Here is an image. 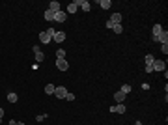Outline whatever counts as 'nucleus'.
<instances>
[{"mask_svg": "<svg viewBox=\"0 0 168 125\" xmlns=\"http://www.w3.org/2000/svg\"><path fill=\"white\" fill-rule=\"evenodd\" d=\"M56 58H58V60L66 58V50H64V49H58V50H56Z\"/></svg>", "mask_w": 168, "mask_h": 125, "instance_id": "obj_20", "label": "nucleus"}, {"mask_svg": "<svg viewBox=\"0 0 168 125\" xmlns=\"http://www.w3.org/2000/svg\"><path fill=\"white\" fill-rule=\"evenodd\" d=\"M17 99H19L17 94H13V92H9V94H8V101H9V103H17Z\"/></svg>", "mask_w": 168, "mask_h": 125, "instance_id": "obj_19", "label": "nucleus"}, {"mask_svg": "<svg viewBox=\"0 0 168 125\" xmlns=\"http://www.w3.org/2000/svg\"><path fill=\"white\" fill-rule=\"evenodd\" d=\"M54 41H56V43H62L64 39H66V32H56V34H54V37H52Z\"/></svg>", "mask_w": 168, "mask_h": 125, "instance_id": "obj_10", "label": "nucleus"}, {"mask_svg": "<svg viewBox=\"0 0 168 125\" xmlns=\"http://www.w3.org/2000/svg\"><path fill=\"white\" fill-rule=\"evenodd\" d=\"M155 62V58H153V54H148L146 56V65H151V63Z\"/></svg>", "mask_w": 168, "mask_h": 125, "instance_id": "obj_21", "label": "nucleus"}, {"mask_svg": "<svg viewBox=\"0 0 168 125\" xmlns=\"http://www.w3.org/2000/svg\"><path fill=\"white\" fill-rule=\"evenodd\" d=\"M99 6H101L103 9H110L112 2H110V0H99Z\"/></svg>", "mask_w": 168, "mask_h": 125, "instance_id": "obj_16", "label": "nucleus"}, {"mask_svg": "<svg viewBox=\"0 0 168 125\" xmlns=\"http://www.w3.org/2000/svg\"><path fill=\"white\" fill-rule=\"evenodd\" d=\"M108 21H112L114 24H119V21H121V13H112Z\"/></svg>", "mask_w": 168, "mask_h": 125, "instance_id": "obj_13", "label": "nucleus"}, {"mask_svg": "<svg viewBox=\"0 0 168 125\" xmlns=\"http://www.w3.org/2000/svg\"><path fill=\"white\" fill-rule=\"evenodd\" d=\"M125 97H127V95H125L123 92H116V94H114V101H116L118 105H119V103H123Z\"/></svg>", "mask_w": 168, "mask_h": 125, "instance_id": "obj_8", "label": "nucleus"}, {"mask_svg": "<svg viewBox=\"0 0 168 125\" xmlns=\"http://www.w3.org/2000/svg\"><path fill=\"white\" fill-rule=\"evenodd\" d=\"M66 99H67V101H75V94H71V92H67Z\"/></svg>", "mask_w": 168, "mask_h": 125, "instance_id": "obj_24", "label": "nucleus"}, {"mask_svg": "<svg viewBox=\"0 0 168 125\" xmlns=\"http://www.w3.org/2000/svg\"><path fill=\"white\" fill-rule=\"evenodd\" d=\"M17 125H24V123H22V121H17Z\"/></svg>", "mask_w": 168, "mask_h": 125, "instance_id": "obj_31", "label": "nucleus"}, {"mask_svg": "<svg viewBox=\"0 0 168 125\" xmlns=\"http://www.w3.org/2000/svg\"><path fill=\"white\" fill-rule=\"evenodd\" d=\"M144 71H146V73H153V67H151V65H146V67H144Z\"/></svg>", "mask_w": 168, "mask_h": 125, "instance_id": "obj_27", "label": "nucleus"}, {"mask_svg": "<svg viewBox=\"0 0 168 125\" xmlns=\"http://www.w3.org/2000/svg\"><path fill=\"white\" fill-rule=\"evenodd\" d=\"M161 52H163V54H168V45H161Z\"/></svg>", "mask_w": 168, "mask_h": 125, "instance_id": "obj_25", "label": "nucleus"}, {"mask_svg": "<svg viewBox=\"0 0 168 125\" xmlns=\"http://www.w3.org/2000/svg\"><path fill=\"white\" fill-rule=\"evenodd\" d=\"M119 92H123V94L127 95L129 92H131V86H129V84H123V86H121V90H119Z\"/></svg>", "mask_w": 168, "mask_h": 125, "instance_id": "obj_23", "label": "nucleus"}, {"mask_svg": "<svg viewBox=\"0 0 168 125\" xmlns=\"http://www.w3.org/2000/svg\"><path fill=\"white\" fill-rule=\"evenodd\" d=\"M54 90H56V86H54V84H47V86H45V94L54 95Z\"/></svg>", "mask_w": 168, "mask_h": 125, "instance_id": "obj_18", "label": "nucleus"}, {"mask_svg": "<svg viewBox=\"0 0 168 125\" xmlns=\"http://www.w3.org/2000/svg\"><path fill=\"white\" fill-rule=\"evenodd\" d=\"M66 21H67V13H66V11L60 9V11L54 13V22H66Z\"/></svg>", "mask_w": 168, "mask_h": 125, "instance_id": "obj_2", "label": "nucleus"}, {"mask_svg": "<svg viewBox=\"0 0 168 125\" xmlns=\"http://www.w3.org/2000/svg\"><path fill=\"white\" fill-rule=\"evenodd\" d=\"M77 8H79V6H77L75 2H71V4L67 6V9H66V13H77Z\"/></svg>", "mask_w": 168, "mask_h": 125, "instance_id": "obj_15", "label": "nucleus"}, {"mask_svg": "<svg viewBox=\"0 0 168 125\" xmlns=\"http://www.w3.org/2000/svg\"><path fill=\"white\" fill-rule=\"evenodd\" d=\"M161 34H163V26H161V24H155L153 26V36L151 37H159Z\"/></svg>", "mask_w": 168, "mask_h": 125, "instance_id": "obj_12", "label": "nucleus"}, {"mask_svg": "<svg viewBox=\"0 0 168 125\" xmlns=\"http://www.w3.org/2000/svg\"><path fill=\"white\" fill-rule=\"evenodd\" d=\"M2 118H4V108H0V123H2Z\"/></svg>", "mask_w": 168, "mask_h": 125, "instance_id": "obj_30", "label": "nucleus"}, {"mask_svg": "<svg viewBox=\"0 0 168 125\" xmlns=\"http://www.w3.org/2000/svg\"><path fill=\"white\" fill-rule=\"evenodd\" d=\"M112 30H114L116 34H121V32H123V26H121V24H114V28H112Z\"/></svg>", "mask_w": 168, "mask_h": 125, "instance_id": "obj_22", "label": "nucleus"}, {"mask_svg": "<svg viewBox=\"0 0 168 125\" xmlns=\"http://www.w3.org/2000/svg\"><path fill=\"white\" fill-rule=\"evenodd\" d=\"M56 67L60 69V71H67V69H69V63H67L66 58H62V60L56 58Z\"/></svg>", "mask_w": 168, "mask_h": 125, "instance_id": "obj_3", "label": "nucleus"}, {"mask_svg": "<svg viewBox=\"0 0 168 125\" xmlns=\"http://www.w3.org/2000/svg\"><path fill=\"white\" fill-rule=\"evenodd\" d=\"M49 9H51V11H54V13H56V11H60V4H58L56 0H52V2H51V4H49Z\"/></svg>", "mask_w": 168, "mask_h": 125, "instance_id": "obj_14", "label": "nucleus"}, {"mask_svg": "<svg viewBox=\"0 0 168 125\" xmlns=\"http://www.w3.org/2000/svg\"><path fill=\"white\" fill-rule=\"evenodd\" d=\"M45 118H49V116H47V114H45V116H37V118H35V121H43Z\"/></svg>", "mask_w": 168, "mask_h": 125, "instance_id": "obj_28", "label": "nucleus"}, {"mask_svg": "<svg viewBox=\"0 0 168 125\" xmlns=\"http://www.w3.org/2000/svg\"><path fill=\"white\" fill-rule=\"evenodd\" d=\"M151 67H153V71H164V67H166V63H164L163 60H155V62L151 63Z\"/></svg>", "mask_w": 168, "mask_h": 125, "instance_id": "obj_4", "label": "nucleus"}, {"mask_svg": "<svg viewBox=\"0 0 168 125\" xmlns=\"http://www.w3.org/2000/svg\"><path fill=\"white\" fill-rule=\"evenodd\" d=\"M32 50H34V54H35V62H43L45 60V54L39 50V47H34Z\"/></svg>", "mask_w": 168, "mask_h": 125, "instance_id": "obj_7", "label": "nucleus"}, {"mask_svg": "<svg viewBox=\"0 0 168 125\" xmlns=\"http://www.w3.org/2000/svg\"><path fill=\"white\" fill-rule=\"evenodd\" d=\"M54 95H56L58 99H66L67 88H66V86H56V90H54Z\"/></svg>", "mask_w": 168, "mask_h": 125, "instance_id": "obj_1", "label": "nucleus"}, {"mask_svg": "<svg viewBox=\"0 0 168 125\" xmlns=\"http://www.w3.org/2000/svg\"><path fill=\"white\" fill-rule=\"evenodd\" d=\"M47 34H49L51 37H54V34H56V30H54V28H49V30H47Z\"/></svg>", "mask_w": 168, "mask_h": 125, "instance_id": "obj_26", "label": "nucleus"}, {"mask_svg": "<svg viewBox=\"0 0 168 125\" xmlns=\"http://www.w3.org/2000/svg\"><path fill=\"white\" fill-rule=\"evenodd\" d=\"M13 125H17V123H13Z\"/></svg>", "mask_w": 168, "mask_h": 125, "instance_id": "obj_32", "label": "nucleus"}, {"mask_svg": "<svg viewBox=\"0 0 168 125\" xmlns=\"http://www.w3.org/2000/svg\"><path fill=\"white\" fill-rule=\"evenodd\" d=\"M108 110H110V112H118V114H123V112L127 110V107H125L123 103H119V105H114V107H110Z\"/></svg>", "mask_w": 168, "mask_h": 125, "instance_id": "obj_5", "label": "nucleus"}, {"mask_svg": "<svg viewBox=\"0 0 168 125\" xmlns=\"http://www.w3.org/2000/svg\"><path fill=\"white\" fill-rule=\"evenodd\" d=\"M39 41L47 45V43H51V41H52V37H51L49 34H47V32H41V34H39Z\"/></svg>", "mask_w": 168, "mask_h": 125, "instance_id": "obj_9", "label": "nucleus"}, {"mask_svg": "<svg viewBox=\"0 0 168 125\" xmlns=\"http://www.w3.org/2000/svg\"><path fill=\"white\" fill-rule=\"evenodd\" d=\"M106 28H114V22H112V21H106Z\"/></svg>", "mask_w": 168, "mask_h": 125, "instance_id": "obj_29", "label": "nucleus"}, {"mask_svg": "<svg viewBox=\"0 0 168 125\" xmlns=\"http://www.w3.org/2000/svg\"><path fill=\"white\" fill-rule=\"evenodd\" d=\"M75 4H77V6H80L84 11H90V9H92V6H90L88 0H75Z\"/></svg>", "mask_w": 168, "mask_h": 125, "instance_id": "obj_6", "label": "nucleus"}, {"mask_svg": "<svg viewBox=\"0 0 168 125\" xmlns=\"http://www.w3.org/2000/svg\"><path fill=\"white\" fill-rule=\"evenodd\" d=\"M45 19H47V21H52L54 22V11H51L49 8L45 9Z\"/></svg>", "mask_w": 168, "mask_h": 125, "instance_id": "obj_17", "label": "nucleus"}, {"mask_svg": "<svg viewBox=\"0 0 168 125\" xmlns=\"http://www.w3.org/2000/svg\"><path fill=\"white\" fill-rule=\"evenodd\" d=\"M157 41H161L163 45H168V32H166V30H163V34L157 37Z\"/></svg>", "mask_w": 168, "mask_h": 125, "instance_id": "obj_11", "label": "nucleus"}]
</instances>
